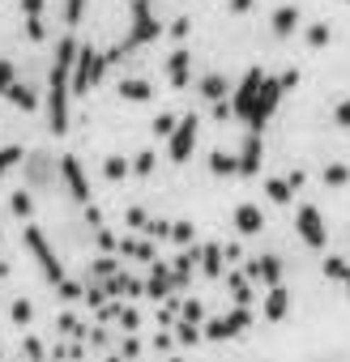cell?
Wrapping results in <instances>:
<instances>
[{"instance_id":"49","label":"cell","mask_w":350,"mask_h":362,"mask_svg":"<svg viewBox=\"0 0 350 362\" xmlns=\"http://www.w3.org/2000/svg\"><path fill=\"white\" fill-rule=\"evenodd\" d=\"M120 324H124L128 332H137V324H141V315H137L132 307H120Z\"/></svg>"},{"instance_id":"42","label":"cell","mask_w":350,"mask_h":362,"mask_svg":"<svg viewBox=\"0 0 350 362\" xmlns=\"http://www.w3.org/2000/svg\"><path fill=\"white\" fill-rule=\"evenodd\" d=\"M303 39H307V47H324V43H329V26H320V22H316V26H307V35H303Z\"/></svg>"},{"instance_id":"53","label":"cell","mask_w":350,"mask_h":362,"mask_svg":"<svg viewBox=\"0 0 350 362\" xmlns=\"http://www.w3.org/2000/svg\"><path fill=\"white\" fill-rule=\"evenodd\" d=\"M120 349H124L128 358H137V354H141V341H137V337H124V341H120Z\"/></svg>"},{"instance_id":"51","label":"cell","mask_w":350,"mask_h":362,"mask_svg":"<svg viewBox=\"0 0 350 362\" xmlns=\"http://www.w3.org/2000/svg\"><path fill=\"white\" fill-rule=\"evenodd\" d=\"M22 13L26 18H43V0H22Z\"/></svg>"},{"instance_id":"33","label":"cell","mask_w":350,"mask_h":362,"mask_svg":"<svg viewBox=\"0 0 350 362\" xmlns=\"http://www.w3.org/2000/svg\"><path fill=\"white\" fill-rule=\"evenodd\" d=\"M120 273V264H115V256H98L94 264H90V277H115Z\"/></svg>"},{"instance_id":"16","label":"cell","mask_w":350,"mask_h":362,"mask_svg":"<svg viewBox=\"0 0 350 362\" xmlns=\"http://www.w3.org/2000/svg\"><path fill=\"white\" fill-rule=\"evenodd\" d=\"M197 269H201L205 277H214V281H218V277H227V256H222V247H218V243H205V247H201Z\"/></svg>"},{"instance_id":"20","label":"cell","mask_w":350,"mask_h":362,"mask_svg":"<svg viewBox=\"0 0 350 362\" xmlns=\"http://www.w3.org/2000/svg\"><path fill=\"white\" fill-rule=\"evenodd\" d=\"M227 290H231V303H235V307H248V311H252V298H256V294H252V281H248L244 273H227Z\"/></svg>"},{"instance_id":"48","label":"cell","mask_w":350,"mask_h":362,"mask_svg":"<svg viewBox=\"0 0 350 362\" xmlns=\"http://www.w3.org/2000/svg\"><path fill=\"white\" fill-rule=\"evenodd\" d=\"M188 30H193V22H188V18H175V22H171V39H180V43H184V39H188Z\"/></svg>"},{"instance_id":"56","label":"cell","mask_w":350,"mask_h":362,"mask_svg":"<svg viewBox=\"0 0 350 362\" xmlns=\"http://www.w3.org/2000/svg\"><path fill=\"white\" fill-rule=\"evenodd\" d=\"M252 5H256V0H231V5H227V9H231V13H248Z\"/></svg>"},{"instance_id":"21","label":"cell","mask_w":350,"mask_h":362,"mask_svg":"<svg viewBox=\"0 0 350 362\" xmlns=\"http://www.w3.org/2000/svg\"><path fill=\"white\" fill-rule=\"evenodd\" d=\"M120 98H128V103H149V98H154V86H149L145 77H124V81H120Z\"/></svg>"},{"instance_id":"12","label":"cell","mask_w":350,"mask_h":362,"mask_svg":"<svg viewBox=\"0 0 350 362\" xmlns=\"http://www.w3.org/2000/svg\"><path fill=\"white\" fill-rule=\"evenodd\" d=\"M22 166H26L30 188H47V184H56V162H52L47 153H30V158H22Z\"/></svg>"},{"instance_id":"23","label":"cell","mask_w":350,"mask_h":362,"mask_svg":"<svg viewBox=\"0 0 350 362\" xmlns=\"http://www.w3.org/2000/svg\"><path fill=\"white\" fill-rule=\"evenodd\" d=\"M120 256H137V260H145V264H154L158 256H154V247L145 243V239H120V247H115Z\"/></svg>"},{"instance_id":"59","label":"cell","mask_w":350,"mask_h":362,"mask_svg":"<svg viewBox=\"0 0 350 362\" xmlns=\"http://www.w3.org/2000/svg\"><path fill=\"white\" fill-rule=\"evenodd\" d=\"M107 362H120V358H107Z\"/></svg>"},{"instance_id":"6","label":"cell","mask_w":350,"mask_h":362,"mask_svg":"<svg viewBox=\"0 0 350 362\" xmlns=\"http://www.w3.org/2000/svg\"><path fill=\"white\" fill-rule=\"evenodd\" d=\"M295 235L312 247V252H320L324 243H329V226H324V214L316 209V205H299L295 209Z\"/></svg>"},{"instance_id":"18","label":"cell","mask_w":350,"mask_h":362,"mask_svg":"<svg viewBox=\"0 0 350 362\" xmlns=\"http://www.w3.org/2000/svg\"><path fill=\"white\" fill-rule=\"evenodd\" d=\"M197 94L214 107V103H222V98L231 94V86H227V77H222V73H205V77L197 81Z\"/></svg>"},{"instance_id":"37","label":"cell","mask_w":350,"mask_h":362,"mask_svg":"<svg viewBox=\"0 0 350 362\" xmlns=\"http://www.w3.org/2000/svg\"><path fill=\"white\" fill-rule=\"evenodd\" d=\"M86 18V0H64V26H77Z\"/></svg>"},{"instance_id":"26","label":"cell","mask_w":350,"mask_h":362,"mask_svg":"<svg viewBox=\"0 0 350 362\" xmlns=\"http://www.w3.org/2000/svg\"><path fill=\"white\" fill-rule=\"evenodd\" d=\"M9 209H13L18 218H30V214H35V197H30V188H18V192H9Z\"/></svg>"},{"instance_id":"50","label":"cell","mask_w":350,"mask_h":362,"mask_svg":"<svg viewBox=\"0 0 350 362\" xmlns=\"http://www.w3.org/2000/svg\"><path fill=\"white\" fill-rule=\"evenodd\" d=\"M278 86H282V94H286V90H295V86H299V73H295V69H286V73L278 77Z\"/></svg>"},{"instance_id":"32","label":"cell","mask_w":350,"mask_h":362,"mask_svg":"<svg viewBox=\"0 0 350 362\" xmlns=\"http://www.w3.org/2000/svg\"><path fill=\"white\" fill-rule=\"evenodd\" d=\"M9 315H13V324H18V328H22V324H30V320H35V307H30V298H13Z\"/></svg>"},{"instance_id":"22","label":"cell","mask_w":350,"mask_h":362,"mask_svg":"<svg viewBox=\"0 0 350 362\" xmlns=\"http://www.w3.org/2000/svg\"><path fill=\"white\" fill-rule=\"evenodd\" d=\"M5 98H9L18 111H39V94H35V86H26V81H13Z\"/></svg>"},{"instance_id":"5","label":"cell","mask_w":350,"mask_h":362,"mask_svg":"<svg viewBox=\"0 0 350 362\" xmlns=\"http://www.w3.org/2000/svg\"><path fill=\"white\" fill-rule=\"evenodd\" d=\"M128 18H132V26H128V47H141V43H154L158 35H162V26H158V18H154V9H149V0H128Z\"/></svg>"},{"instance_id":"8","label":"cell","mask_w":350,"mask_h":362,"mask_svg":"<svg viewBox=\"0 0 350 362\" xmlns=\"http://www.w3.org/2000/svg\"><path fill=\"white\" fill-rule=\"evenodd\" d=\"M56 175H60V184L69 188L73 205H86V209H90V179H86V170H81V158L64 153V158H60V166H56Z\"/></svg>"},{"instance_id":"60","label":"cell","mask_w":350,"mask_h":362,"mask_svg":"<svg viewBox=\"0 0 350 362\" xmlns=\"http://www.w3.org/2000/svg\"><path fill=\"white\" fill-rule=\"evenodd\" d=\"M0 362H5V354H0Z\"/></svg>"},{"instance_id":"35","label":"cell","mask_w":350,"mask_h":362,"mask_svg":"<svg viewBox=\"0 0 350 362\" xmlns=\"http://www.w3.org/2000/svg\"><path fill=\"white\" fill-rule=\"evenodd\" d=\"M175 341H180V345H197V341H201V328L180 320V324H175Z\"/></svg>"},{"instance_id":"4","label":"cell","mask_w":350,"mask_h":362,"mask_svg":"<svg viewBox=\"0 0 350 362\" xmlns=\"http://www.w3.org/2000/svg\"><path fill=\"white\" fill-rule=\"evenodd\" d=\"M22 239H26V252L39 260V269H43V277L52 281V286H60L64 281V264H60V256L52 252V243H47V235H43V226H35V222H26V230H22Z\"/></svg>"},{"instance_id":"55","label":"cell","mask_w":350,"mask_h":362,"mask_svg":"<svg viewBox=\"0 0 350 362\" xmlns=\"http://www.w3.org/2000/svg\"><path fill=\"white\" fill-rule=\"evenodd\" d=\"M145 222H149V218H145L141 209H128V226H132V230H137V226H145Z\"/></svg>"},{"instance_id":"17","label":"cell","mask_w":350,"mask_h":362,"mask_svg":"<svg viewBox=\"0 0 350 362\" xmlns=\"http://www.w3.org/2000/svg\"><path fill=\"white\" fill-rule=\"evenodd\" d=\"M261 311H265V320H282L286 311H290V290L286 286H273V290H265V303H261Z\"/></svg>"},{"instance_id":"31","label":"cell","mask_w":350,"mask_h":362,"mask_svg":"<svg viewBox=\"0 0 350 362\" xmlns=\"http://www.w3.org/2000/svg\"><path fill=\"white\" fill-rule=\"evenodd\" d=\"M154 166H158V158H154V149H141L132 162H128V170L132 175H154Z\"/></svg>"},{"instance_id":"30","label":"cell","mask_w":350,"mask_h":362,"mask_svg":"<svg viewBox=\"0 0 350 362\" xmlns=\"http://www.w3.org/2000/svg\"><path fill=\"white\" fill-rule=\"evenodd\" d=\"M22 158H26V149H22V145H5V149H0V179H5Z\"/></svg>"},{"instance_id":"39","label":"cell","mask_w":350,"mask_h":362,"mask_svg":"<svg viewBox=\"0 0 350 362\" xmlns=\"http://www.w3.org/2000/svg\"><path fill=\"white\" fill-rule=\"evenodd\" d=\"M175 124H180V119H175L171 111H162V115H158L149 128H154V136H171V132H175Z\"/></svg>"},{"instance_id":"19","label":"cell","mask_w":350,"mask_h":362,"mask_svg":"<svg viewBox=\"0 0 350 362\" xmlns=\"http://www.w3.org/2000/svg\"><path fill=\"white\" fill-rule=\"evenodd\" d=\"M269 26H273V35H278V39L295 35V30H299V9H295V5H282V9H273Z\"/></svg>"},{"instance_id":"11","label":"cell","mask_w":350,"mask_h":362,"mask_svg":"<svg viewBox=\"0 0 350 362\" xmlns=\"http://www.w3.org/2000/svg\"><path fill=\"white\" fill-rule=\"evenodd\" d=\"M166 81L175 90H188V81H193V52L188 47H175L166 56Z\"/></svg>"},{"instance_id":"27","label":"cell","mask_w":350,"mask_h":362,"mask_svg":"<svg viewBox=\"0 0 350 362\" xmlns=\"http://www.w3.org/2000/svg\"><path fill=\"white\" fill-rule=\"evenodd\" d=\"M265 197L273 201V205H290V184H286V179H265Z\"/></svg>"},{"instance_id":"44","label":"cell","mask_w":350,"mask_h":362,"mask_svg":"<svg viewBox=\"0 0 350 362\" xmlns=\"http://www.w3.org/2000/svg\"><path fill=\"white\" fill-rule=\"evenodd\" d=\"M141 230H145L149 239H166V235H171V222H162V218H154V222H145Z\"/></svg>"},{"instance_id":"45","label":"cell","mask_w":350,"mask_h":362,"mask_svg":"<svg viewBox=\"0 0 350 362\" xmlns=\"http://www.w3.org/2000/svg\"><path fill=\"white\" fill-rule=\"evenodd\" d=\"M94 243H98L103 252H115V247H120V239H115V235H111L107 226H98V230H94Z\"/></svg>"},{"instance_id":"47","label":"cell","mask_w":350,"mask_h":362,"mask_svg":"<svg viewBox=\"0 0 350 362\" xmlns=\"http://www.w3.org/2000/svg\"><path fill=\"white\" fill-rule=\"evenodd\" d=\"M333 119H337V128H350V98H341L333 107Z\"/></svg>"},{"instance_id":"40","label":"cell","mask_w":350,"mask_h":362,"mask_svg":"<svg viewBox=\"0 0 350 362\" xmlns=\"http://www.w3.org/2000/svg\"><path fill=\"white\" fill-rule=\"evenodd\" d=\"M26 39L30 43H43L47 39V22L43 18H26Z\"/></svg>"},{"instance_id":"34","label":"cell","mask_w":350,"mask_h":362,"mask_svg":"<svg viewBox=\"0 0 350 362\" xmlns=\"http://www.w3.org/2000/svg\"><path fill=\"white\" fill-rule=\"evenodd\" d=\"M324 277H333V281H346V277H350V264H346L341 256H329V260H324Z\"/></svg>"},{"instance_id":"10","label":"cell","mask_w":350,"mask_h":362,"mask_svg":"<svg viewBox=\"0 0 350 362\" xmlns=\"http://www.w3.org/2000/svg\"><path fill=\"white\" fill-rule=\"evenodd\" d=\"M261 162H265V145H261V132H248L244 136V149L235 153V175H261Z\"/></svg>"},{"instance_id":"36","label":"cell","mask_w":350,"mask_h":362,"mask_svg":"<svg viewBox=\"0 0 350 362\" xmlns=\"http://www.w3.org/2000/svg\"><path fill=\"white\" fill-rule=\"evenodd\" d=\"M193 235H197L193 222H175V226H171V239L180 243V247H193Z\"/></svg>"},{"instance_id":"9","label":"cell","mask_w":350,"mask_h":362,"mask_svg":"<svg viewBox=\"0 0 350 362\" xmlns=\"http://www.w3.org/2000/svg\"><path fill=\"white\" fill-rule=\"evenodd\" d=\"M244 277H248L252 286L273 290V286H282V260H278V256H252V260L244 264Z\"/></svg>"},{"instance_id":"14","label":"cell","mask_w":350,"mask_h":362,"mask_svg":"<svg viewBox=\"0 0 350 362\" xmlns=\"http://www.w3.org/2000/svg\"><path fill=\"white\" fill-rule=\"evenodd\" d=\"M235 230H239L244 239H252V235H261V230H265V214H261V205H252V201H244V205L235 209Z\"/></svg>"},{"instance_id":"38","label":"cell","mask_w":350,"mask_h":362,"mask_svg":"<svg viewBox=\"0 0 350 362\" xmlns=\"http://www.w3.org/2000/svg\"><path fill=\"white\" fill-rule=\"evenodd\" d=\"M13 81H18V64L13 60H0V94H9Z\"/></svg>"},{"instance_id":"13","label":"cell","mask_w":350,"mask_h":362,"mask_svg":"<svg viewBox=\"0 0 350 362\" xmlns=\"http://www.w3.org/2000/svg\"><path fill=\"white\" fill-rule=\"evenodd\" d=\"M197 260H201V247H197V243H193V247H184L180 256L171 260V286H175V290H184V286H188V277H193Z\"/></svg>"},{"instance_id":"57","label":"cell","mask_w":350,"mask_h":362,"mask_svg":"<svg viewBox=\"0 0 350 362\" xmlns=\"http://www.w3.org/2000/svg\"><path fill=\"white\" fill-rule=\"evenodd\" d=\"M286 184H290V192H299V188H303V170H290V175H286Z\"/></svg>"},{"instance_id":"25","label":"cell","mask_w":350,"mask_h":362,"mask_svg":"<svg viewBox=\"0 0 350 362\" xmlns=\"http://www.w3.org/2000/svg\"><path fill=\"white\" fill-rule=\"evenodd\" d=\"M324 184L329 188H346L350 184V166L346 162H324Z\"/></svg>"},{"instance_id":"52","label":"cell","mask_w":350,"mask_h":362,"mask_svg":"<svg viewBox=\"0 0 350 362\" xmlns=\"http://www.w3.org/2000/svg\"><path fill=\"white\" fill-rule=\"evenodd\" d=\"M60 328H64V332H69V337H81V324H77V320H73V315H60Z\"/></svg>"},{"instance_id":"46","label":"cell","mask_w":350,"mask_h":362,"mask_svg":"<svg viewBox=\"0 0 350 362\" xmlns=\"http://www.w3.org/2000/svg\"><path fill=\"white\" fill-rule=\"evenodd\" d=\"M22 354H26L30 362H43V345H39L35 337H26V341H22Z\"/></svg>"},{"instance_id":"41","label":"cell","mask_w":350,"mask_h":362,"mask_svg":"<svg viewBox=\"0 0 350 362\" xmlns=\"http://www.w3.org/2000/svg\"><path fill=\"white\" fill-rule=\"evenodd\" d=\"M56 294H60V298H64V303H81V294H86V290H81V286H77V281H69V277H64V281H60V286H56Z\"/></svg>"},{"instance_id":"24","label":"cell","mask_w":350,"mask_h":362,"mask_svg":"<svg viewBox=\"0 0 350 362\" xmlns=\"http://www.w3.org/2000/svg\"><path fill=\"white\" fill-rule=\"evenodd\" d=\"M222 320H227V332H231V337H239V332L252 328V311H248V307H231Z\"/></svg>"},{"instance_id":"7","label":"cell","mask_w":350,"mask_h":362,"mask_svg":"<svg viewBox=\"0 0 350 362\" xmlns=\"http://www.w3.org/2000/svg\"><path fill=\"white\" fill-rule=\"evenodd\" d=\"M197 136H201V119H197V115H184L180 124H175V132L166 136V153H171V162H188L193 149H197Z\"/></svg>"},{"instance_id":"3","label":"cell","mask_w":350,"mask_h":362,"mask_svg":"<svg viewBox=\"0 0 350 362\" xmlns=\"http://www.w3.org/2000/svg\"><path fill=\"white\" fill-rule=\"evenodd\" d=\"M103 73H107L103 52L90 47V43H81V47H77V60H73V98H77V94H90V90L103 81Z\"/></svg>"},{"instance_id":"2","label":"cell","mask_w":350,"mask_h":362,"mask_svg":"<svg viewBox=\"0 0 350 362\" xmlns=\"http://www.w3.org/2000/svg\"><path fill=\"white\" fill-rule=\"evenodd\" d=\"M77 39L64 35L56 43V56H52V73H47V124L56 136L69 132V103H73V60H77Z\"/></svg>"},{"instance_id":"15","label":"cell","mask_w":350,"mask_h":362,"mask_svg":"<svg viewBox=\"0 0 350 362\" xmlns=\"http://www.w3.org/2000/svg\"><path fill=\"white\" fill-rule=\"evenodd\" d=\"M171 264H162V260H154L149 264V281H145V294L149 298H171Z\"/></svg>"},{"instance_id":"1","label":"cell","mask_w":350,"mask_h":362,"mask_svg":"<svg viewBox=\"0 0 350 362\" xmlns=\"http://www.w3.org/2000/svg\"><path fill=\"white\" fill-rule=\"evenodd\" d=\"M278 103H282V86H278V77H269V73H261V69H248V73H244V81L235 86L231 115H235V119H244V124H248V132H261V128H265V119L278 111Z\"/></svg>"},{"instance_id":"61","label":"cell","mask_w":350,"mask_h":362,"mask_svg":"<svg viewBox=\"0 0 350 362\" xmlns=\"http://www.w3.org/2000/svg\"><path fill=\"white\" fill-rule=\"evenodd\" d=\"M346 286H350V277H346Z\"/></svg>"},{"instance_id":"58","label":"cell","mask_w":350,"mask_h":362,"mask_svg":"<svg viewBox=\"0 0 350 362\" xmlns=\"http://www.w3.org/2000/svg\"><path fill=\"white\" fill-rule=\"evenodd\" d=\"M166 362H184V358H166Z\"/></svg>"},{"instance_id":"54","label":"cell","mask_w":350,"mask_h":362,"mask_svg":"<svg viewBox=\"0 0 350 362\" xmlns=\"http://www.w3.org/2000/svg\"><path fill=\"white\" fill-rule=\"evenodd\" d=\"M214 119H231V103H227V98L214 103Z\"/></svg>"},{"instance_id":"43","label":"cell","mask_w":350,"mask_h":362,"mask_svg":"<svg viewBox=\"0 0 350 362\" xmlns=\"http://www.w3.org/2000/svg\"><path fill=\"white\" fill-rule=\"evenodd\" d=\"M103 175H107V179H124V175H132V170H128V162H124V158H107Z\"/></svg>"},{"instance_id":"28","label":"cell","mask_w":350,"mask_h":362,"mask_svg":"<svg viewBox=\"0 0 350 362\" xmlns=\"http://www.w3.org/2000/svg\"><path fill=\"white\" fill-rule=\"evenodd\" d=\"M210 175H235V153H222V149H214L210 153Z\"/></svg>"},{"instance_id":"29","label":"cell","mask_w":350,"mask_h":362,"mask_svg":"<svg viewBox=\"0 0 350 362\" xmlns=\"http://www.w3.org/2000/svg\"><path fill=\"white\" fill-rule=\"evenodd\" d=\"M180 315H184V324H197V328H201V324H205V303H201V298H184V303H180Z\"/></svg>"}]
</instances>
